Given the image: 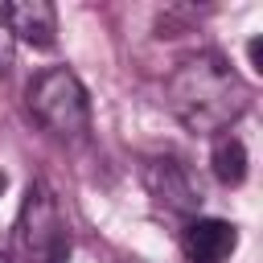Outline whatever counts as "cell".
I'll list each match as a JSON object with an SVG mask.
<instances>
[{
  "mask_svg": "<svg viewBox=\"0 0 263 263\" xmlns=\"http://www.w3.org/2000/svg\"><path fill=\"white\" fill-rule=\"evenodd\" d=\"M164 103L193 136H214L247 115L251 86L218 49H201L177 62L164 82Z\"/></svg>",
  "mask_w": 263,
  "mask_h": 263,
  "instance_id": "1",
  "label": "cell"
},
{
  "mask_svg": "<svg viewBox=\"0 0 263 263\" xmlns=\"http://www.w3.org/2000/svg\"><path fill=\"white\" fill-rule=\"evenodd\" d=\"M8 263H70V226L62 218V205L45 181H29L12 234H8Z\"/></svg>",
  "mask_w": 263,
  "mask_h": 263,
  "instance_id": "2",
  "label": "cell"
},
{
  "mask_svg": "<svg viewBox=\"0 0 263 263\" xmlns=\"http://www.w3.org/2000/svg\"><path fill=\"white\" fill-rule=\"evenodd\" d=\"M25 107L58 140H82L90 132V95H86L82 78L66 66L41 70L25 90Z\"/></svg>",
  "mask_w": 263,
  "mask_h": 263,
  "instance_id": "3",
  "label": "cell"
},
{
  "mask_svg": "<svg viewBox=\"0 0 263 263\" xmlns=\"http://www.w3.org/2000/svg\"><path fill=\"white\" fill-rule=\"evenodd\" d=\"M144 185L152 193V201L168 214H181V218H197L201 210V181L177 160V156H152L144 164Z\"/></svg>",
  "mask_w": 263,
  "mask_h": 263,
  "instance_id": "4",
  "label": "cell"
},
{
  "mask_svg": "<svg viewBox=\"0 0 263 263\" xmlns=\"http://www.w3.org/2000/svg\"><path fill=\"white\" fill-rule=\"evenodd\" d=\"M0 21L12 41H25L33 49L58 45V8L49 0H0Z\"/></svg>",
  "mask_w": 263,
  "mask_h": 263,
  "instance_id": "5",
  "label": "cell"
},
{
  "mask_svg": "<svg viewBox=\"0 0 263 263\" xmlns=\"http://www.w3.org/2000/svg\"><path fill=\"white\" fill-rule=\"evenodd\" d=\"M238 247V230L226 218H189L181 234V251L189 263H226Z\"/></svg>",
  "mask_w": 263,
  "mask_h": 263,
  "instance_id": "6",
  "label": "cell"
},
{
  "mask_svg": "<svg viewBox=\"0 0 263 263\" xmlns=\"http://www.w3.org/2000/svg\"><path fill=\"white\" fill-rule=\"evenodd\" d=\"M210 164H214V177H218L222 185H242V181H247V144L226 132V136L214 144Z\"/></svg>",
  "mask_w": 263,
  "mask_h": 263,
  "instance_id": "7",
  "label": "cell"
},
{
  "mask_svg": "<svg viewBox=\"0 0 263 263\" xmlns=\"http://www.w3.org/2000/svg\"><path fill=\"white\" fill-rule=\"evenodd\" d=\"M12 62H16V41H12V33H8L4 21H0V74H8Z\"/></svg>",
  "mask_w": 263,
  "mask_h": 263,
  "instance_id": "8",
  "label": "cell"
},
{
  "mask_svg": "<svg viewBox=\"0 0 263 263\" xmlns=\"http://www.w3.org/2000/svg\"><path fill=\"white\" fill-rule=\"evenodd\" d=\"M247 53H251V70H255V74H263V41H259V37H251Z\"/></svg>",
  "mask_w": 263,
  "mask_h": 263,
  "instance_id": "9",
  "label": "cell"
},
{
  "mask_svg": "<svg viewBox=\"0 0 263 263\" xmlns=\"http://www.w3.org/2000/svg\"><path fill=\"white\" fill-rule=\"evenodd\" d=\"M0 263H8V251H4V247H0Z\"/></svg>",
  "mask_w": 263,
  "mask_h": 263,
  "instance_id": "10",
  "label": "cell"
},
{
  "mask_svg": "<svg viewBox=\"0 0 263 263\" xmlns=\"http://www.w3.org/2000/svg\"><path fill=\"white\" fill-rule=\"evenodd\" d=\"M0 193H4V173H0Z\"/></svg>",
  "mask_w": 263,
  "mask_h": 263,
  "instance_id": "11",
  "label": "cell"
}]
</instances>
